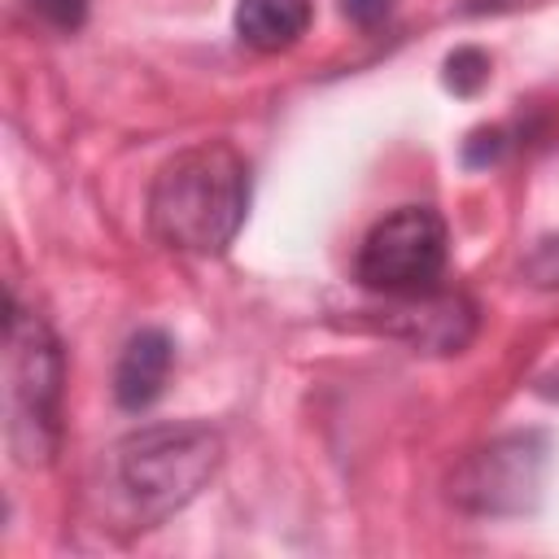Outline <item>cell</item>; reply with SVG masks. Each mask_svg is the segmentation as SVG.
I'll list each match as a JSON object with an SVG mask.
<instances>
[{"label":"cell","instance_id":"obj_9","mask_svg":"<svg viewBox=\"0 0 559 559\" xmlns=\"http://www.w3.org/2000/svg\"><path fill=\"white\" fill-rule=\"evenodd\" d=\"M445 66H450V87H459V92H472V87L485 79V70H489V61H485L476 48H463V52H454Z\"/></svg>","mask_w":559,"mask_h":559},{"label":"cell","instance_id":"obj_8","mask_svg":"<svg viewBox=\"0 0 559 559\" xmlns=\"http://www.w3.org/2000/svg\"><path fill=\"white\" fill-rule=\"evenodd\" d=\"M31 9L57 31H74L87 17V0H31Z\"/></svg>","mask_w":559,"mask_h":559},{"label":"cell","instance_id":"obj_10","mask_svg":"<svg viewBox=\"0 0 559 559\" xmlns=\"http://www.w3.org/2000/svg\"><path fill=\"white\" fill-rule=\"evenodd\" d=\"M533 284H559V240H546L528 262H524Z\"/></svg>","mask_w":559,"mask_h":559},{"label":"cell","instance_id":"obj_1","mask_svg":"<svg viewBox=\"0 0 559 559\" xmlns=\"http://www.w3.org/2000/svg\"><path fill=\"white\" fill-rule=\"evenodd\" d=\"M249 214V162L223 144L175 153L148 188V227L179 253H223Z\"/></svg>","mask_w":559,"mask_h":559},{"label":"cell","instance_id":"obj_4","mask_svg":"<svg viewBox=\"0 0 559 559\" xmlns=\"http://www.w3.org/2000/svg\"><path fill=\"white\" fill-rule=\"evenodd\" d=\"M57 393H61V358L44 323H22L17 310L9 314V406H13V437L22 428L35 432L39 454L44 428L57 424Z\"/></svg>","mask_w":559,"mask_h":559},{"label":"cell","instance_id":"obj_5","mask_svg":"<svg viewBox=\"0 0 559 559\" xmlns=\"http://www.w3.org/2000/svg\"><path fill=\"white\" fill-rule=\"evenodd\" d=\"M533 437H511L480 450L454 480V498L472 511H515L537 493L542 450Z\"/></svg>","mask_w":559,"mask_h":559},{"label":"cell","instance_id":"obj_11","mask_svg":"<svg viewBox=\"0 0 559 559\" xmlns=\"http://www.w3.org/2000/svg\"><path fill=\"white\" fill-rule=\"evenodd\" d=\"M341 9H345L349 22H358V26H376V22L389 17L393 0H341Z\"/></svg>","mask_w":559,"mask_h":559},{"label":"cell","instance_id":"obj_6","mask_svg":"<svg viewBox=\"0 0 559 559\" xmlns=\"http://www.w3.org/2000/svg\"><path fill=\"white\" fill-rule=\"evenodd\" d=\"M170 362H175V345L166 332L157 328H140L122 354H118V367H114V397L118 406L127 411H144L162 397L166 389V376H170Z\"/></svg>","mask_w":559,"mask_h":559},{"label":"cell","instance_id":"obj_7","mask_svg":"<svg viewBox=\"0 0 559 559\" xmlns=\"http://www.w3.org/2000/svg\"><path fill=\"white\" fill-rule=\"evenodd\" d=\"M310 26V0H240L236 35L258 52L293 48Z\"/></svg>","mask_w":559,"mask_h":559},{"label":"cell","instance_id":"obj_3","mask_svg":"<svg viewBox=\"0 0 559 559\" xmlns=\"http://www.w3.org/2000/svg\"><path fill=\"white\" fill-rule=\"evenodd\" d=\"M445 218L432 205H402L367 231L358 249V280L384 297H428L445 275Z\"/></svg>","mask_w":559,"mask_h":559},{"label":"cell","instance_id":"obj_2","mask_svg":"<svg viewBox=\"0 0 559 559\" xmlns=\"http://www.w3.org/2000/svg\"><path fill=\"white\" fill-rule=\"evenodd\" d=\"M223 459L218 432L205 424H157L114 445L109 489L131 528H153L175 515L214 476Z\"/></svg>","mask_w":559,"mask_h":559}]
</instances>
